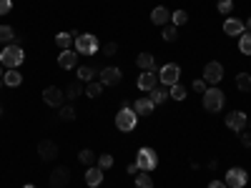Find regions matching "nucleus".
<instances>
[{
	"label": "nucleus",
	"mask_w": 251,
	"mask_h": 188,
	"mask_svg": "<svg viewBox=\"0 0 251 188\" xmlns=\"http://www.w3.org/2000/svg\"><path fill=\"white\" fill-rule=\"evenodd\" d=\"M244 28H246V33H251V18H249L246 23H244Z\"/></svg>",
	"instance_id": "nucleus-44"
},
{
	"label": "nucleus",
	"mask_w": 251,
	"mask_h": 188,
	"mask_svg": "<svg viewBox=\"0 0 251 188\" xmlns=\"http://www.w3.org/2000/svg\"><path fill=\"white\" fill-rule=\"evenodd\" d=\"M136 86H138L143 93L153 91V88L158 86V75H156V70H141V75H138V83H136Z\"/></svg>",
	"instance_id": "nucleus-11"
},
{
	"label": "nucleus",
	"mask_w": 251,
	"mask_h": 188,
	"mask_svg": "<svg viewBox=\"0 0 251 188\" xmlns=\"http://www.w3.org/2000/svg\"><path fill=\"white\" fill-rule=\"evenodd\" d=\"M136 165H138V171H146V173H151L156 165H158V156H156V151L153 148H138V153H136Z\"/></svg>",
	"instance_id": "nucleus-5"
},
{
	"label": "nucleus",
	"mask_w": 251,
	"mask_h": 188,
	"mask_svg": "<svg viewBox=\"0 0 251 188\" xmlns=\"http://www.w3.org/2000/svg\"><path fill=\"white\" fill-rule=\"evenodd\" d=\"M191 88H194L196 93H203V91H206V80H203V78L194 80V83H191Z\"/></svg>",
	"instance_id": "nucleus-39"
},
{
	"label": "nucleus",
	"mask_w": 251,
	"mask_h": 188,
	"mask_svg": "<svg viewBox=\"0 0 251 188\" xmlns=\"http://www.w3.org/2000/svg\"><path fill=\"white\" fill-rule=\"evenodd\" d=\"M0 83H3V80H0Z\"/></svg>",
	"instance_id": "nucleus-49"
},
{
	"label": "nucleus",
	"mask_w": 251,
	"mask_h": 188,
	"mask_svg": "<svg viewBox=\"0 0 251 188\" xmlns=\"http://www.w3.org/2000/svg\"><path fill=\"white\" fill-rule=\"evenodd\" d=\"M128 173H131V176H136V173H138V165H136V161L128 165Z\"/></svg>",
	"instance_id": "nucleus-43"
},
{
	"label": "nucleus",
	"mask_w": 251,
	"mask_h": 188,
	"mask_svg": "<svg viewBox=\"0 0 251 188\" xmlns=\"http://www.w3.org/2000/svg\"><path fill=\"white\" fill-rule=\"evenodd\" d=\"M83 93H86V88H83V83H80V80L71 83V86L66 88V98H68V100H75V98H80Z\"/></svg>",
	"instance_id": "nucleus-23"
},
{
	"label": "nucleus",
	"mask_w": 251,
	"mask_h": 188,
	"mask_svg": "<svg viewBox=\"0 0 251 188\" xmlns=\"http://www.w3.org/2000/svg\"><path fill=\"white\" fill-rule=\"evenodd\" d=\"M244 30H246V28H244V20H239V18H226V20H224V33H226V35L234 38V35H241Z\"/></svg>",
	"instance_id": "nucleus-16"
},
{
	"label": "nucleus",
	"mask_w": 251,
	"mask_h": 188,
	"mask_svg": "<svg viewBox=\"0 0 251 188\" xmlns=\"http://www.w3.org/2000/svg\"><path fill=\"white\" fill-rule=\"evenodd\" d=\"M201 95H203V108H206L208 113H219V111L224 108V100H226V95H224V91H219L216 86L206 88Z\"/></svg>",
	"instance_id": "nucleus-2"
},
{
	"label": "nucleus",
	"mask_w": 251,
	"mask_h": 188,
	"mask_svg": "<svg viewBox=\"0 0 251 188\" xmlns=\"http://www.w3.org/2000/svg\"><path fill=\"white\" fill-rule=\"evenodd\" d=\"M121 78H123V73L116 66H108V68L100 70V83H103V86H118Z\"/></svg>",
	"instance_id": "nucleus-12"
},
{
	"label": "nucleus",
	"mask_w": 251,
	"mask_h": 188,
	"mask_svg": "<svg viewBox=\"0 0 251 188\" xmlns=\"http://www.w3.org/2000/svg\"><path fill=\"white\" fill-rule=\"evenodd\" d=\"M224 78V66L219 60H211V63H206L203 66V80L208 83V86H219Z\"/></svg>",
	"instance_id": "nucleus-7"
},
{
	"label": "nucleus",
	"mask_w": 251,
	"mask_h": 188,
	"mask_svg": "<svg viewBox=\"0 0 251 188\" xmlns=\"http://www.w3.org/2000/svg\"><path fill=\"white\" fill-rule=\"evenodd\" d=\"M246 125H249V118H246V113H241V111H231V113L226 116V128H231V131H236V133H244Z\"/></svg>",
	"instance_id": "nucleus-10"
},
{
	"label": "nucleus",
	"mask_w": 251,
	"mask_h": 188,
	"mask_svg": "<svg viewBox=\"0 0 251 188\" xmlns=\"http://www.w3.org/2000/svg\"><path fill=\"white\" fill-rule=\"evenodd\" d=\"M23 188H35V186H33V183H25V186H23Z\"/></svg>",
	"instance_id": "nucleus-45"
},
{
	"label": "nucleus",
	"mask_w": 251,
	"mask_h": 188,
	"mask_svg": "<svg viewBox=\"0 0 251 188\" xmlns=\"http://www.w3.org/2000/svg\"><path fill=\"white\" fill-rule=\"evenodd\" d=\"M3 83H5L8 88H18L20 83H23V75H20L18 68H8V70L3 73Z\"/></svg>",
	"instance_id": "nucleus-19"
},
{
	"label": "nucleus",
	"mask_w": 251,
	"mask_h": 188,
	"mask_svg": "<svg viewBox=\"0 0 251 188\" xmlns=\"http://www.w3.org/2000/svg\"><path fill=\"white\" fill-rule=\"evenodd\" d=\"M68 181H71V171L66 168V165H60V168H55L50 173V188H66Z\"/></svg>",
	"instance_id": "nucleus-13"
},
{
	"label": "nucleus",
	"mask_w": 251,
	"mask_h": 188,
	"mask_svg": "<svg viewBox=\"0 0 251 188\" xmlns=\"http://www.w3.org/2000/svg\"><path fill=\"white\" fill-rule=\"evenodd\" d=\"M13 10V0H0V15H5Z\"/></svg>",
	"instance_id": "nucleus-38"
},
{
	"label": "nucleus",
	"mask_w": 251,
	"mask_h": 188,
	"mask_svg": "<svg viewBox=\"0 0 251 188\" xmlns=\"http://www.w3.org/2000/svg\"><path fill=\"white\" fill-rule=\"evenodd\" d=\"M71 43H73V35H71V33H58V35H55V46H58L60 50H68Z\"/></svg>",
	"instance_id": "nucleus-28"
},
{
	"label": "nucleus",
	"mask_w": 251,
	"mask_h": 188,
	"mask_svg": "<svg viewBox=\"0 0 251 188\" xmlns=\"http://www.w3.org/2000/svg\"><path fill=\"white\" fill-rule=\"evenodd\" d=\"M93 158H96V153H93V151H88V148H83V151L78 153V161H80L83 165H91V163H93Z\"/></svg>",
	"instance_id": "nucleus-35"
},
{
	"label": "nucleus",
	"mask_w": 251,
	"mask_h": 188,
	"mask_svg": "<svg viewBox=\"0 0 251 188\" xmlns=\"http://www.w3.org/2000/svg\"><path fill=\"white\" fill-rule=\"evenodd\" d=\"M60 120H73L75 118V108L73 106H60Z\"/></svg>",
	"instance_id": "nucleus-37"
},
{
	"label": "nucleus",
	"mask_w": 251,
	"mask_h": 188,
	"mask_svg": "<svg viewBox=\"0 0 251 188\" xmlns=\"http://www.w3.org/2000/svg\"><path fill=\"white\" fill-rule=\"evenodd\" d=\"M171 23H174L176 28H178V25H186V23H188V13H186V10H174V13H171Z\"/></svg>",
	"instance_id": "nucleus-31"
},
{
	"label": "nucleus",
	"mask_w": 251,
	"mask_h": 188,
	"mask_svg": "<svg viewBox=\"0 0 251 188\" xmlns=\"http://www.w3.org/2000/svg\"><path fill=\"white\" fill-rule=\"evenodd\" d=\"M86 183L91 188H98L103 183V168H98V165H91V168L86 171Z\"/></svg>",
	"instance_id": "nucleus-20"
},
{
	"label": "nucleus",
	"mask_w": 251,
	"mask_h": 188,
	"mask_svg": "<svg viewBox=\"0 0 251 188\" xmlns=\"http://www.w3.org/2000/svg\"><path fill=\"white\" fill-rule=\"evenodd\" d=\"M249 128H251V118H249Z\"/></svg>",
	"instance_id": "nucleus-48"
},
{
	"label": "nucleus",
	"mask_w": 251,
	"mask_h": 188,
	"mask_svg": "<svg viewBox=\"0 0 251 188\" xmlns=\"http://www.w3.org/2000/svg\"><path fill=\"white\" fill-rule=\"evenodd\" d=\"M136 66H138L141 70H156V58H153L151 53H141V55L136 58Z\"/></svg>",
	"instance_id": "nucleus-21"
},
{
	"label": "nucleus",
	"mask_w": 251,
	"mask_h": 188,
	"mask_svg": "<svg viewBox=\"0 0 251 188\" xmlns=\"http://www.w3.org/2000/svg\"><path fill=\"white\" fill-rule=\"evenodd\" d=\"M208 188H228L224 181H211V183H208Z\"/></svg>",
	"instance_id": "nucleus-42"
},
{
	"label": "nucleus",
	"mask_w": 251,
	"mask_h": 188,
	"mask_svg": "<svg viewBox=\"0 0 251 188\" xmlns=\"http://www.w3.org/2000/svg\"><path fill=\"white\" fill-rule=\"evenodd\" d=\"M153 108H156V106H153V100H151V98H146V95H143V98H138V100L133 103L136 116H151V113H153Z\"/></svg>",
	"instance_id": "nucleus-18"
},
{
	"label": "nucleus",
	"mask_w": 251,
	"mask_h": 188,
	"mask_svg": "<svg viewBox=\"0 0 251 188\" xmlns=\"http://www.w3.org/2000/svg\"><path fill=\"white\" fill-rule=\"evenodd\" d=\"M149 93H151L149 98L153 100V106H161V103L166 100V95H169V93H166V86H156V88H153V91H149Z\"/></svg>",
	"instance_id": "nucleus-25"
},
{
	"label": "nucleus",
	"mask_w": 251,
	"mask_h": 188,
	"mask_svg": "<svg viewBox=\"0 0 251 188\" xmlns=\"http://www.w3.org/2000/svg\"><path fill=\"white\" fill-rule=\"evenodd\" d=\"M38 156L43 158V161H53V158L58 156V145H55L53 141H48V138L40 141V143H38Z\"/></svg>",
	"instance_id": "nucleus-15"
},
{
	"label": "nucleus",
	"mask_w": 251,
	"mask_h": 188,
	"mask_svg": "<svg viewBox=\"0 0 251 188\" xmlns=\"http://www.w3.org/2000/svg\"><path fill=\"white\" fill-rule=\"evenodd\" d=\"M98 168H103V171L113 168V156H111V153H103V156H98Z\"/></svg>",
	"instance_id": "nucleus-33"
},
{
	"label": "nucleus",
	"mask_w": 251,
	"mask_h": 188,
	"mask_svg": "<svg viewBox=\"0 0 251 188\" xmlns=\"http://www.w3.org/2000/svg\"><path fill=\"white\" fill-rule=\"evenodd\" d=\"M136 186L138 188H153V178L146 173V171H138L136 173Z\"/></svg>",
	"instance_id": "nucleus-30"
},
{
	"label": "nucleus",
	"mask_w": 251,
	"mask_h": 188,
	"mask_svg": "<svg viewBox=\"0 0 251 188\" xmlns=\"http://www.w3.org/2000/svg\"><path fill=\"white\" fill-rule=\"evenodd\" d=\"M136 123H138V116H136V111H133L131 106L118 108V113H116V128H118V131L128 133V131L136 128Z\"/></svg>",
	"instance_id": "nucleus-3"
},
{
	"label": "nucleus",
	"mask_w": 251,
	"mask_h": 188,
	"mask_svg": "<svg viewBox=\"0 0 251 188\" xmlns=\"http://www.w3.org/2000/svg\"><path fill=\"white\" fill-rule=\"evenodd\" d=\"M0 80H3V66H0Z\"/></svg>",
	"instance_id": "nucleus-46"
},
{
	"label": "nucleus",
	"mask_w": 251,
	"mask_h": 188,
	"mask_svg": "<svg viewBox=\"0 0 251 188\" xmlns=\"http://www.w3.org/2000/svg\"><path fill=\"white\" fill-rule=\"evenodd\" d=\"M178 75H181V68L176 66V63H166V66L158 70V83L166 88H171L178 83Z\"/></svg>",
	"instance_id": "nucleus-6"
},
{
	"label": "nucleus",
	"mask_w": 251,
	"mask_h": 188,
	"mask_svg": "<svg viewBox=\"0 0 251 188\" xmlns=\"http://www.w3.org/2000/svg\"><path fill=\"white\" fill-rule=\"evenodd\" d=\"M246 178H249L246 171L239 168V165H234V168L226 171V181H224V183H226L228 188H244V186H246Z\"/></svg>",
	"instance_id": "nucleus-9"
},
{
	"label": "nucleus",
	"mask_w": 251,
	"mask_h": 188,
	"mask_svg": "<svg viewBox=\"0 0 251 188\" xmlns=\"http://www.w3.org/2000/svg\"><path fill=\"white\" fill-rule=\"evenodd\" d=\"M103 88H106V86H103L100 80H98V83L91 80V83H86V95H88V98H98V95L103 93Z\"/></svg>",
	"instance_id": "nucleus-29"
},
{
	"label": "nucleus",
	"mask_w": 251,
	"mask_h": 188,
	"mask_svg": "<svg viewBox=\"0 0 251 188\" xmlns=\"http://www.w3.org/2000/svg\"><path fill=\"white\" fill-rule=\"evenodd\" d=\"M236 88H239L241 93H249V91H251V75H249V73H239V75H236Z\"/></svg>",
	"instance_id": "nucleus-26"
},
{
	"label": "nucleus",
	"mask_w": 251,
	"mask_h": 188,
	"mask_svg": "<svg viewBox=\"0 0 251 188\" xmlns=\"http://www.w3.org/2000/svg\"><path fill=\"white\" fill-rule=\"evenodd\" d=\"M75 63H78V53L75 50H60V55H58V66L63 68V70H68V68H75Z\"/></svg>",
	"instance_id": "nucleus-17"
},
{
	"label": "nucleus",
	"mask_w": 251,
	"mask_h": 188,
	"mask_svg": "<svg viewBox=\"0 0 251 188\" xmlns=\"http://www.w3.org/2000/svg\"><path fill=\"white\" fill-rule=\"evenodd\" d=\"M43 100H46V106H50V108H60V106H66V93H63L58 86H48L43 91Z\"/></svg>",
	"instance_id": "nucleus-8"
},
{
	"label": "nucleus",
	"mask_w": 251,
	"mask_h": 188,
	"mask_svg": "<svg viewBox=\"0 0 251 188\" xmlns=\"http://www.w3.org/2000/svg\"><path fill=\"white\" fill-rule=\"evenodd\" d=\"M241 143L246 145V148H251V133H244V136H241Z\"/></svg>",
	"instance_id": "nucleus-41"
},
{
	"label": "nucleus",
	"mask_w": 251,
	"mask_h": 188,
	"mask_svg": "<svg viewBox=\"0 0 251 188\" xmlns=\"http://www.w3.org/2000/svg\"><path fill=\"white\" fill-rule=\"evenodd\" d=\"M216 10H219L221 15H228V13L234 10V0H219V3H216Z\"/></svg>",
	"instance_id": "nucleus-34"
},
{
	"label": "nucleus",
	"mask_w": 251,
	"mask_h": 188,
	"mask_svg": "<svg viewBox=\"0 0 251 188\" xmlns=\"http://www.w3.org/2000/svg\"><path fill=\"white\" fill-rule=\"evenodd\" d=\"M174 100H183L186 98V88L181 86V83H176V86H171V93H169Z\"/></svg>",
	"instance_id": "nucleus-36"
},
{
	"label": "nucleus",
	"mask_w": 251,
	"mask_h": 188,
	"mask_svg": "<svg viewBox=\"0 0 251 188\" xmlns=\"http://www.w3.org/2000/svg\"><path fill=\"white\" fill-rule=\"evenodd\" d=\"M239 50L244 53V55H251V33H241L239 35Z\"/></svg>",
	"instance_id": "nucleus-27"
},
{
	"label": "nucleus",
	"mask_w": 251,
	"mask_h": 188,
	"mask_svg": "<svg viewBox=\"0 0 251 188\" xmlns=\"http://www.w3.org/2000/svg\"><path fill=\"white\" fill-rule=\"evenodd\" d=\"M98 38L93 33H83L75 38V53L78 55H96L98 53Z\"/></svg>",
	"instance_id": "nucleus-4"
},
{
	"label": "nucleus",
	"mask_w": 251,
	"mask_h": 188,
	"mask_svg": "<svg viewBox=\"0 0 251 188\" xmlns=\"http://www.w3.org/2000/svg\"><path fill=\"white\" fill-rule=\"evenodd\" d=\"M15 28L13 25H0V43L3 46H10V43H15Z\"/></svg>",
	"instance_id": "nucleus-22"
},
{
	"label": "nucleus",
	"mask_w": 251,
	"mask_h": 188,
	"mask_svg": "<svg viewBox=\"0 0 251 188\" xmlns=\"http://www.w3.org/2000/svg\"><path fill=\"white\" fill-rule=\"evenodd\" d=\"M23 60H25V50L15 43L3 46V50H0V66H5V68H18V66H23Z\"/></svg>",
	"instance_id": "nucleus-1"
},
{
	"label": "nucleus",
	"mask_w": 251,
	"mask_h": 188,
	"mask_svg": "<svg viewBox=\"0 0 251 188\" xmlns=\"http://www.w3.org/2000/svg\"><path fill=\"white\" fill-rule=\"evenodd\" d=\"M93 78H96V68L93 66H80L78 68V80L80 83H91Z\"/></svg>",
	"instance_id": "nucleus-24"
},
{
	"label": "nucleus",
	"mask_w": 251,
	"mask_h": 188,
	"mask_svg": "<svg viewBox=\"0 0 251 188\" xmlns=\"http://www.w3.org/2000/svg\"><path fill=\"white\" fill-rule=\"evenodd\" d=\"M161 38L166 40V43H174V40L178 38V33H176V25H163V33H161Z\"/></svg>",
	"instance_id": "nucleus-32"
},
{
	"label": "nucleus",
	"mask_w": 251,
	"mask_h": 188,
	"mask_svg": "<svg viewBox=\"0 0 251 188\" xmlns=\"http://www.w3.org/2000/svg\"><path fill=\"white\" fill-rule=\"evenodd\" d=\"M116 50H118L116 43H106V46H103V55H116Z\"/></svg>",
	"instance_id": "nucleus-40"
},
{
	"label": "nucleus",
	"mask_w": 251,
	"mask_h": 188,
	"mask_svg": "<svg viewBox=\"0 0 251 188\" xmlns=\"http://www.w3.org/2000/svg\"><path fill=\"white\" fill-rule=\"evenodd\" d=\"M0 116H3V106H0Z\"/></svg>",
	"instance_id": "nucleus-47"
},
{
	"label": "nucleus",
	"mask_w": 251,
	"mask_h": 188,
	"mask_svg": "<svg viewBox=\"0 0 251 188\" xmlns=\"http://www.w3.org/2000/svg\"><path fill=\"white\" fill-rule=\"evenodd\" d=\"M151 23L153 25H169L171 23V10L166 8V5H156L151 10Z\"/></svg>",
	"instance_id": "nucleus-14"
}]
</instances>
